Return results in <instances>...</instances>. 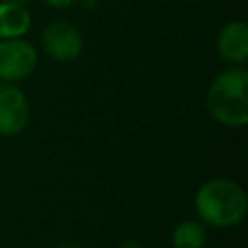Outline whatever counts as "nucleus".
<instances>
[{
    "label": "nucleus",
    "instance_id": "obj_1",
    "mask_svg": "<svg viewBox=\"0 0 248 248\" xmlns=\"http://www.w3.org/2000/svg\"><path fill=\"white\" fill-rule=\"evenodd\" d=\"M194 207L202 223L215 229H231L244 221L248 198L240 184L229 178H211L196 192Z\"/></svg>",
    "mask_w": 248,
    "mask_h": 248
},
{
    "label": "nucleus",
    "instance_id": "obj_2",
    "mask_svg": "<svg viewBox=\"0 0 248 248\" xmlns=\"http://www.w3.org/2000/svg\"><path fill=\"white\" fill-rule=\"evenodd\" d=\"M211 118L229 128L248 124V72L244 66L223 70L209 85L205 97Z\"/></svg>",
    "mask_w": 248,
    "mask_h": 248
},
{
    "label": "nucleus",
    "instance_id": "obj_3",
    "mask_svg": "<svg viewBox=\"0 0 248 248\" xmlns=\"http://www.w3.org/2000/svg\"><path fill=\"white\" fill-rule=\"evenodd\" d=\"M39 64L37 48L17 37V39H0V81L16 83L27 79Z\"/></svg>",
    "mask_w": 248,
    "mask_h": 248
},
{
    "label": "nucleus",
    "instance_id": "obj_4",
    "mask_svg": "<svg viewBox=\"0 0 248 248\" xmlns=\"http://www.w3.org/2000/svg\"><path fill=\"white\" fill-rule=\"evenodd\" d=\"M43 50L56 62L76 60L83 48V39L79 29L64 19H54L46 23L41 31Z\"/></svg>",
    "mask_w": 248,
    "mask_h": 248
},
{
    "label": "nucleus",
    "instance_id": "obj_5",
    "mask_svg": "<svg viewBox=\"0 0 248 248\" xmlns=\"http://www.w3.org/2000/svg\"><path fill=\"white\" fill-rule=\"evenodd\" d=\"M29 124V103L19 87L0 81V136H17Z\"/></svg>",
    "mask_w": 248,
    "mask_h": 248
},
{
    "label": "nucleus",
    "instance_id": "obj_6",
    "mask_svg": "<svg viewBox=\"0 0 248 248\" xmlns=\"http://www.w3.org/2000/svg\"><path fill=\"white\" fill-rule=\"evenodd\" d=\"M217 50L231 66H242L248 60V25L240 19L227 23L219 31Z\"/></svg>",
    "mask_w": 248,
    "mask_h": 248
},
{
    "label": "nucleus",
    "instance_id": "obj_7",
    "mask_svg": "<svg viewBox=\"0 0 248 248\" xmlns=\"http://www.w3.org/2000/svg\"><path fill=\"white\" fill-rule=\"evenodd\" d=\"M31 29V14L23 4L0 0V39H17Z\"/></svg>",
    "mask_w": 248,
    "mask_h": 248
},
{
    "label": "nucleus",
    "instance_id": "obj_8",
    "mask_svg": "<svg viewBox=\"0 0 248 248\" xmlns=\"http://www.w3.org/2000/svg\"><path fill=\"white\" fill-rule=\"evenodd\" d=\"M174 248H202L205 244V227L200 221H182L172 231Z\"/></svg>",
    "mask_w": 248,
    "mask_h": 248
},
{
    "label": "nucleus",
    "instance_id": "obj_9",
    "mask_svg": "<svg viewBox=\"0 0 248 248\" xmlns=\"http://www.w3.org/2000/svg\"><path fill=\"white\" fill-rule=\"evenodd\" d=\"M43 2H46L48 6H52V8H58V10H62V8H68V6H72L76 0H43Z\"/></svg>",
    "mask_w": 248,
    "mask_h": 248
},
{
    "label": "nucleus",
    "instance_id": "obj_10",
    "mask_svg": "<svg viewBox=\"0 0 248 248\" xmlns=\"http://www.w3.org/2000/svg\"><path fill=\"white\" fill-rule=\"evenodd\" d=\"M118 248H141V246H140L136 240H124V242H122Z\"/></svg>",
    "mask_w": 248,
    "mask_h": 248
},
{
    "label": "nucleus",
    "instance_id": "obj_11",
    "mask_svg": "<svg viewBox=\"0 0 248 248\" xmlns=\"http://www.w3.org/2000/svg\"><path fill=\"white\" fill-rule=\"evenodd\" d=\"M56 248H83V246L78 244V242H62V244H58Z\"/></svg>",
    "mask_w": 248,
    "mask_h": 248
},
{
    "label": "nucleus",
    "instance_id": "obj_12",
    "mask_svg": "<svg viewBox=\"0 0 248 248\" xmlns=\"http://www.w3.org/2000/svg\"><path fill=\"white\" fill-rule=\"evenodd\" d=\"M2 2H14V4H25L27 0H2Z\"/></svg>",
    "mask_w": 248,
    "mask_h": 248
},
{
    "label": "nucleus",
    "instance_id": "obj_13",
    "mask_svg": "<svg viewBox=\"0 0 248 248\" xmlns=\"http://www.w3.org/2000/svg\"><path fill=\"white\" fill-rule=\"evenodd\" d=\"M0 232H2V231H0Z\"/></svg>",
    "mask_w": 248,
    "mask_h": 248
}]
</instances>
